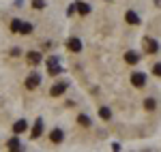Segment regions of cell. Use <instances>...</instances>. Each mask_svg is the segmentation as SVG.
<instances>
[{
	"label": "cell",
	"instance_id": "cell-1",
	"mask_svg": "<svg viewBox=\"0 0 161 152\" xmlns=\"http://www.w3.org/2000/svg\"><path fill=\"white\" fill-rule=\"evenodd\" d=\"M41 86V77H39V73H30L28 75V79H26V88L28 90H35Z\"/></svg>",
	"mask_w": 161,
	"mask_h": 152
},
{
	"label": "cell",
	"instance_id": "cell-2",
	"mask_svg": "<svg viewBox=\"0 0 161 152\" xmlns=\"http://www.w3.org/2000/svg\"><path fill=\"white\" fill-rule=\"evenodd\" d=\"M144 50L148 51V54H157V51H159V43H157L155 39L146 37V39H144Z\"/></svg>",
	"mask_w": 161,
	"mask_h": 152
},
{
	"label": "cell",
	"instance_id": "cell-3",
	"mask_svg": "<svg viewBox=\"0 0 161 152\" xmlns=\"http://www.w3.org/2000/svg\"><path fill=\"white\" fill-rule=\"evenodd\" d=\"M131 84H133L136 88H142V86L146 84V75H144V73H131Z\"/></svg>",
	"mask_w": 161,
	"mask_h": 152
},
{
	"label": "cell",
	"instance_id": "cell-4",
	"mask_svg": "<svg viewBox=\"0 0 161 152\" xmlns=\"http://www.w3.org/2000/svg\"><path fill=\"white\" fill-rule=\"evenodd\" d=\"M64 90H67V84H64V81H60V84H54V86H52L50 94H52V97H60Z\"/></svg>",
	"mask_w": 161,
	"mask_h": 152
},
{
	"label": "cell",
	"instance_id": "cell-5",
	"mask_svg": "<svg viewBox=\"0 0 161 152\" xmlns=\"http://www.w3.org/2000/svg\"><path fill=\"white\" fill-rule=\"evenodd\" d=\"M47 69H50V75H58V73H60V66H58V62H56V58H50Z\"/></svg>",
	"mask_w": 161,
	"mask_h": 152
},
{
	"label": "cell",
	"instance_id": "cell-6",
	"mask_svg": "<svg viewBox=\"0 0 161 152\" xmlns=\"http://www.w3.org/2000/svg\"><path fill=\"white\" fill-rule=\"evenodd\" d=\"M62 137H64V133H62L60 128H54V131L50 133V139L54 141V144H60V141H62Z\"/></svg>",
	"mask_w": 161,
	"mask_h": 152
},
{
	"label": "cell",
	"instance_id": "cell-7",
	"mask_svg": "<svg viewBox=\"0 0 161 152\" xmlns=\"http://www.w3.org/2000/svg\"><path fill=\"white\" fill-rule=\"evenodd\" d=\"M75 11L80 13V15H88V13H90V4H86V2H77V4H75Z\"/></svg>",
	"mask_w": 161,
	"mask_h": 152
},
{
	"label": "cell",
	"instance_id": "cell-8",
	"mask_svg": "<svg viewBox=\"0 0 161 152\" xmlns=\"http://www.w3.org/2000/svg\"><path fill=\"white\" fill-rule=\"evenodd\" d=\"M67 47H69V50L71 51H80L82 50V43H80V39H69V43H67Z\"/></svg>",
	"mask_w": 161,
	"mask_h": 152
},
{
	"label": "cell",
	"instance_id": "cell-9",
	"mask_svg": "<svg viewBox=\"0 0 161 152\" xmlns=\"http://www.w3.org/2000/svg\"><path fill=\"white\" fill-rule=\"evenodd\" d=\"M26 128H28V124H26V120H17V122L13 124V133H24Z\"/></svg>",
	"mask_w": 161,
	"mask_h": 152
},
{
	"label": "cell",
	"instance_id": "cell-10",
	"mask_svg": "<svg viewBox=\"0 0 161 152\" xmlns=\"http://www.w3.org/2000/svg\"><path fill=\"white\" fill-rule=\"evenodd\" d=\"M137 60H140V56H137L136 51H127V54H125V62H129V64H136Z\"/></svg>",
	"mask_w": 161,
	"mask_h": 152
},
{
	"label": "cell",
	"instance_id": "cell-11",
	"mask_svg": "<svg viewBox=\"0 0 161 152\" xmlns=\"http://www.w3.org/2000/svg\"><path fill=\"white\" fill-rule=\"evenodd\" d=\"M125 19H127V22H129V24H131V26L140 24V17H137V15H136V13H133V11H127V15H125Z\"/></svg>",
	"mask_w": 161,
	"mask_h": 152
},
{
	"label": "cell",
	"instance_id": "cell-12",
	"mask_svg": "<svg viewBox=\"0 0 161 152\" xmlns=\"http://www.w3.org/2000/svg\"><path fill=\"white\" fill-rule=\"evenodd\" d=\"M26 58H28V62H30V64H39V62H41V54H39V51H30Z\"/></svg>",
	"mask_w": 161,
	"mask_h": 152
},
{
	"label": "cell",
	"instance_id": "cell-13",
	"mask_svg": "<svg viewBox=\"0 0 161 152\" xmlns=\"http://www.w3.org/2000/svg\"><path fill=\"white\" fill-rule=\"evenodd\" d=\"M41 133H43V122H41V120H37V124H35V128H32V139H37Z\"/></svg>",
	"mask_w": 161,
	"mask_h": 152
},
{
	"label": "cell",
	"instance_id": "cell-14",
	"mask_svg": "<svg viewBox=\"0 0 161 152\" xmlns=\"http://www.w3.org/2000/svg\"><path fill=\"white\" fill-rule=\"evenodd\" d=\"M77 124H82V127H90V124H92V122H90V118H88V116H77Z\"/></svg>",
	"mask_w": 161,
	"mask_h": 152
},
{
	"label": "cell",
	"instance_id": "cell-15",
	"mask_svg": "<svg viewBox=\"0 0 161 152\" xmlns=\"http://www.w3.org/2000/svg\"><path fill=\"white\" fill-rule=\"evenodd\" d=\"M155 107H157V103H155V99H146V101H144V109H146V112H153Z\"/></svg>",
	"mask_w": 161,
	"mask_h": 152
},
{
	"label": "cell",
	"instance_id": "cell-16",
	"mask_svg": "<svg viewBox=\"0 0 161 152\" xmlns=\"http://www.w3.org/2000/svg\"><path fill=\"white\" fill-rule=\"evenodd\" d=\"M9 148H11V150H19V148H22V144H19V139H17V137H13V139H9Z\"/></svg>",
	"mask_w": 161,
	"mask_h": 152
},
{
	"label": "cell",
	"instance_id": "cell-17",
	"mask_svg": "<svg viewBox=\"0 0 161 152\" xmlns=\"http://www.w3.org/2000/svg\"><path fill=\"white\" fill-rule=\"evenodd\" d=\"M99 116L103 118V120H110V118H112V112L108 109V107H101V109H99Z\"/></svg>",
	"mask_w": 161,
	"mask_h": 152
},
{
	"label": "cell",
	"instance_id": "cell-18",
	"mask_svg": "<svg viewBox=\"0 0 161 152\" xmlns=\"http://www.w3.org/2000/svg\"><path fill=\"white\" fill-rule=\"evenodd\" d=\"M19 32H22V34H30V32H32V26L30 24H19Z\"/></svg>",
	"mask_w": 161,
	"mask_h": 152
},
{
	"label": "cell",
	"instance_id": "cell-19",
	"mask_svg": "<svg viewBox=\"0 0 161 152\" xmlns=\"http://www.w3.org/2000/svg\"><path fill=\"white\" fill-rule=\"evenodd\" d=\"M19 24H22L19 19H13V22H11V30H13V32H19Z\"/></svg>",
	"mask_w": 161,
	"mask_h": 152
},
{
	"label": "cell",
	"instance_id": "cell-20",
	"mask_svg": "<svg viewBox=\"0 0 161 152\" xmlns=\"http://www.w3.org/2000/svg\"><path fill=\"white\" fill-rule=\"evenodd\" d=\"M32 7H35V9H43L45 2H43V0H32Z\"/></svg>",
	"mask_w": 161,
	"mask_h": 152
},
{
	"label": "cell",
	"instance_id": "cell-21",
	"mask_svg": "<svg viewBox=\"0 0 161 152\" xmlns=\"http://www.w3.org/2000/svg\"><path fill=\"white\" fill-rule=\"evenodd\" d=\"M153 73H155V75H157V77H161V62H159V64H155V66H153Z\"/></svg>",
	"mask_w": 161,
	"mask_h": 152
},
{
	"label": "cell",
	"instance_id": "cell-22",
	"mask_svg": "<svg viewBox=\"0 0 161 152\" xmlns=\"http://www.w3.org/2000/svg\"><path fill=\"white\" fill-rule=\"evenodd\" d=\"M155 2H157V7H161V0H155Z\"/></svg>",
	"mask_w": 161,
	"mask_h": 152
}]
</instances>
